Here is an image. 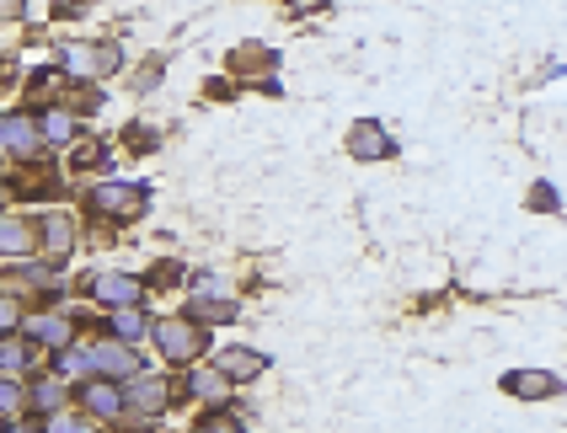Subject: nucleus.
Segmentation results:
<instances>
[{"mask_svg": "<svg viewBox=\"0 0 567 433\" xmlns=\"http://www.w3.org/2000/svg\"><path fill=\"white\" fill-rule=\"evenodd\" d=\"M75 242H81V231H75L70 214H44V220H38V247L49 251V257H70Z\"/></svg>", "mask_w": 567, "mask_h": 433, "instance_id": "dca6fc26", "label": "nucleus"}, {"mask_svg": "<svg viewBox=\"0 0 567 433\" xmlns=\"http://www.w3.org/2000/svg\"><path fill=\"white\" fill-rule=\"evenodd\" d=\"M183 396H193V401H198V412H220V407H231L236 385L214 370V364H193V370L183 374Z\"/></svg>", "mask_w": 567, "mask_h": 433, "instance_id": "423d86ee", "label": "nucleus"}, {"mask_svg": "<svg viewBox=\"0 0 567 433\" xmlns=\"http://www.w3.org/2000/svg\"><path fill=\"white\" fill-rule=\"evenodd\" d=\"M348 150H354L359 161H391V156H396V139L385 134V124L359 119V124L348 128Z\"/></svg>", "mask_w": 567, "mask_h": 433, "instance_id": "4468645a", "label": "nucleus"}, {"mask_svg": "<svg viewBox=\"0 0 567 433\" xmlns=\"http://www.w3.org/2000/svg\"><path fill=\"white\" fill-rule=\"evenodd\" d=\"M124 401H128V412L161 418V412L172 407V380H161V374H134L124 385Z\"/></svg>", "mask_w": 567, "mask_h": 433, "instance_id": "6e6552de", "label": "nucleus"}, {"mask_svg": "<svg viewBox=\"0 0 567 433\" xmlns=\"http://www.w3.org/2000/svg\"><path fill=\"white\" fill-rule=\"evenodd\" d=\"M91 300L102 310H124V306H145V279L139 273H124V268H102L91 273Z\"/></svg>", "mask_w": 567, "mask_h": 433, "instance_id": "20e7f679", "label": "nucleus"}, {"mask_svg": "<svg viewBox=\"0 0 567 433\" xmlns=\"http://www.w3.org/2000/svg\"><path fill=\"white\" fill-rule=\"evenodd\" d=\"M214 370L225 374L231 385H236V380L247 385V380H262V374H268V354H262V348H247V343H231V348L214 354Z\"/></svg>", "mask_w": 567, "mask_h": 433, "instance_id": "9d476101", "label": "nucleus"}, {"mask_svg": "<svg viewBox=\"0 0 567 433\" xmlns=\"http://www.w3.org/2000/svg\"><path fill=\"white\" fill-rule=\"evenodd\" d=\"M44 433H102L97 418H86V412H54V418H44Z\"/></svg>", "mask_w": 567, "mask_h": 433, "instance_id": "412c9836", "label": "nucleus"}, {"mask_svg": "<svg viewBox=\"0 0 567 433\" xmlns=\"http://www.w3.org/2000/svg\"><path fill=\"white\" fill-rule=\"evenodd\" d=\"M27 16V0H0V22H22Z\"/></svg>", "mask_w": 567, "mask_h": 433, "instance_id": "7c9ffc66", "label": "nucleus"}, {"mask_svg": "<svg viewBox=\"0 0 567 433\" xmlns=\"http://www.w3.org/2000/svg\"><path fill=\"white\" fill-rule=\"evenodd\" d=\"M5 150L16 161H44V134H38V119L33 113H5Z\"/></svg>", "mask_w": 567, "mask_h": 433, "instance_id": "f8f14e48", "label": "nucleus"}, {"mask_svg": "<svg viewBox=\"0 0 567 433\" xmlns=\"http://www.w3.org/2000/svg\"><path fill=\"white\" fill-rule=\"evenodd\" d=\"M188 295L193 300H225V279L220 273H188Z\"/></svg>", "mask_w": 567, "mask_h": 433, "instance_id": "b1692460", "label": "nucleus"}, {"mask_svg": "<svg viewBox=\"0 0 567 433\" xmlns=\"http://www.w3.org/2000/svg\"><path fill=\"white\" fill-rule=\"evenodd\" d=\"M27 251H38V220L0 214V257H27Z\"/></svg>", "mask_w": 567, "mask_h": 433, "instance_id": "2eb2a0df", "label": "nucleus"}, {"mask_svg": "<svg viewBox=\"0 0 567 433\" xmlns=\"http://www.w3.org/2000/svg\"><path fill=\"white\" fill-rule=\"evenodd\" d=\"M0 150H5V113H0Z\"/></svg>", "mask_w": 567, "mask_h": 433, "instance_id": "f704fd0d", "label": "nucleus"}, {"mask_svg": "<svg viewBox=\"0 0 567 433\" xmlns=\"http://www.w3.org/2000/svg\"><path fill=\"white\" fill-rule=\"evenodd\" d=\"M81 407H86V418H97V423H119L128 412L124 385H113V380H86V385H81Z\"/></svg>", "mask_w": 567, "mask_h": 433, "instance_id": "1a4fd4ad", "label": "nucleus"}, {"mask_svg": "<svg viewBox=\"0 0 567 433\" xmlns=\"http://www.w3.org/2000/svg\"><path fill=\"white\" fill-rule=\"evenodd\" d=\"M91 209H97L102 220H113V225H134V220H145V209H150V187L124 183V177H102V183H91Z\"/></svg>", "mask_w": 567, "mask_h": 433, "instance_id": "f03ea898", "label": "nucleus"}, {"mask_svg": "<svg viewBox=\"0 0 567 433\" xmlns=\"http://www.w3.org/2000/svg\"><path fill=\"white\" fill-rule=\"evenodd\" d=\"M108 337L113 343H139V337H150V316H145V306H124V310H108Z\"/></svg>", "mask_w": 567, "mask_h": 433, "instance_id": "aec40b11", "label": "nucleus"}, {"mask_svg": "<svg viewBox=\"0 0 567 433\" xmlns=\"http://www.w3.org/2000/svg\"><path fill=\"white\" fill-rule=\"evenodd\" d=\"M150 343L167 364L193 370L198 354H209V326H198L193 316H161V321H150Z\"/></svg>", "mask_w": 567, "mask_h": 433, "instance_id": "f257e3e1", "label": "nucleus"}, {"mask_svg": "<svg viewBox=\"0 0 567 433\" xmlns=\"http://www.w3.org/2000/svg\"><path fill=\"white\" fill-rule=\"evenodd\" d=\"M193 433H247V423H242L231 407H220V412H198Z\"/></svg>", "mask_w": 567, "mask_h": 433, "instance_id": "5701e85b", "label": "nucleus"}, {"mask_svg": "<svg viewBox=\"0 0 567 433\" xmlns=\"http://www.w3.org/2000/svg\"><path fill=\"white\" fill-rule=\"evenodd\" d=\"M289 5H295V16H311V11H321L326 0H289Z\"/></svg>", "mask_w": 567, "mask_h": 433, "instance_id": "473e14b6", "label": "nucleus"}, {"mask_svg": "<svg viewBox=\"0 0 567 433\" xmlns=\"http://www.w3.org/2000/svg\"><path fill=\"white\" fill-rule=\"evenodd\" d=\"M54 380H64V385H86V380H97V370H91V348L86 343H70V348H60L54 354Z\"/></svg>", "mask_w": 567, "mask_h": 433, "instance_id": "a211bd4d", "label": "nucleus"}, {"mask_svg": "<svg viewBox=\"0 0 567 433\" xmlns=\"http://www.w3.org/2000/svg\"><path fill=\"white\" fill-rule=\"evenodd\" d=\"M38 134H44V145H49V150H75V145H81V119H75L70 108L54 102V108H44V113H38Z\"/></svg>", "mask_w": 567, "mask_h": 433, "instance_id": "ddd939ff", "label": "nucleus"}, {"mask_svg": "<svg viewBox=\"0 0 567 433\" xmlns=\"http://www.w3.org/2000/svg\"><path fill=\"white\" fill-rule=\"evenodd\" d=\"M22 407H27V391H22V380L0 374V418H16Z\"/></svg>", "mask_w": 567, "mask_h": 433, "instance_id": "393cba45", "label": "nucleus"}, {"mask_svg": "<svg viewBox=\"0 0 567 433\" xmlns=\"http://www.w3.org/2000/svg\"><path fill=\"white\" fill-rule=\"evenodd\" d=\"M128 139H134V150H150V145H156V139H150V128H145V124H134V128H128Z\"/></svg>", "mask_w": 567, "mask_h": 433, "instance_id": "2f4dec72", "label": "nucleus"}, {"mask_svg": "<svg viewBox=\"0 0 567 433\" xmlns=\"http://www.w3.org/2000/svg\"><path fill=\"white\" fill-rule=\"evenodd\" d=\"M86 348H91V370H97V380L128 385L134 374H145V359H139L128 343H113V337H102V343H86Z\"/></svg>", "mask_w": 567, "mask_h": 433, "instance_id": "39448f33", "label": "nucleus"}, {"mask_svg": "<svg viewBox=\"0 0 567 433\" xmlns=\"http://www.w3.org/2000/svg\"><path fill=\"white\" fill-rule=\"evenodd\" d=\"M273 64H279V54H273L268 44H242V49L231 54V75H236L242 86H252V81H262Z\"/></svg>", "mask_w": 567, "mask_h": 433, "instance_id": "f3484780", "label": "nucleus"}, {"mask_svg": "<svg viewBox=\"0 0 567 433\" xmlns=\"http://www.w3.org/2000/svg\"><path fill=\"white\" fill-rule=\"evenodd\" d=\"M22 300L11 295V289H0V337H11V332H22Z\"/></svg>", "mask_w": 567, "mask_h": 433, "instance_id": "a878e982", "label": "nucleus"}, {"mask_svg": "<svg viewBox=\"0 0 567 433\" xmlns=\"http://www.w3.org/2000/svg\"><path fill=\"white\" fill-rule=\"evenodd\" d=\"M5 198H11V193H5V177H0V214H5Z\"/></svg>", "mask_w": 567, "mask_h": 433, "instance_id": "72a5a7b5", "label": "nucleus"}, {"mask_svg": "<svg viewBox=\"0 0 567 433\" xmlns=\"http://www.w3.org/2000/svg\"><path fill=\"white\" fill-rule=\"evenodd\" d=\"M22 326H27V343H38V348H54V354L75 343V321H70L64 310H38V316H27Z\"/></svg>", "mask_w": 567, "mask_h": 433, "instance_id": "9b49d317", "label": "nucleus"}, {"mask_svg": "<svg viewBox=\"0 0 567 433\" xmlns=\"http://www.w3.org/2000/svg\"><path fill=\"white\" fill-rule=\"evenodd\" d=\"M525 203H530L535 214H563V198H557V187H552V183H535Z\"/></svg>", "mask_w": 567, "mask_h": 433, "instance_id": "bb28decb", "label": "nucleus"}, {"mask_svg": "<svg viewBox=\"0 0 567 433\" xmlns=\"http://www.w3.org/2000/svg\"><path fill=\"white\" fill-rule=\"evenodd\" d=\"M33 364V354L27 348H16V343H0V374H11V380H22V370Z\"/></svg>", "mask_w": 567, "mask_h": 433, "instance_id": "cd10ccee", "label": "nucleus"}, {"mask_svg": "<svg viewBox=\"0 0 567 433\" xmlns=\"http://www.w3.org/2000/svg\"><path fill=\"white\" fill-rule=\"evenodd\" d=\"M498 391L514 396V401H557L567 385L557 380V374H546V370H508L504 380H498Z\"/></svg>", "mask_w": 567, "mask_h": 433, "instance_id": "0eeeda50", "label": "nucleus"}, {"mask_svg": "<svg viewBox=\"0 0 567 433\" xmlns=\"http://www.w3.org/2000/svg\"><path fill=\"white\" fill-rule=\"evenodd\" d=\"M108 161V145H81L75 150V166H102Z\"/></svg>", "mask_w": 567, "mask_h": 433, "instance_id": "c756f323", "label": "nucleus"}, {"mask_svg": "<svg viewBox=\"0 0 567 433\" xmlns=\"http://www.w3.org/2000/svg\"><path fill=\"white\" fill-rule=\"evenodd\" d=\"M54 64L70 81H102V75H113L124 64V49L119 44H64Z\"/></svg>", "mask_w": 567, "mask_h": 433, "instance_id": "7ed1b4c3", "label": "nucleus"}, {"mask_svg": "<svg viewBox=\"0 0 567 433\" xmlns=\"http://www.w3.org/2000/svg\"><path fill=\"white\" fill-rule=\"evenodd\" d=\"M64 396H70V385H64V380H54V374H38V380L27 385V412L54 418V412H64Z\"/></svg>", "mask_w": 567, "mask_h": 433, "instance_id": "6ab92c4d", "label": "nucleus"}, {"mask_svg": "<svg viewBox=\"0 0 567 433\" xmlns=\"http://www.w3.org/2000/svg\"><path fill=\"white\" fill-rule=\"evenodd\" d=\"M97 108H102V91H97V86H81V91H75V108H70V113L81 119V113H97Z\"/></svg>", "mask_w": 567, "mask_h": 433, "instance_id": "c85d7f7f", "label": "nucleus"}, {"mask_svg": "<svg viewBox=\"0 0 567 433\" xmlns=\"http://www.w3.org/2000/svg\"><path fill=\"white\" fill-rule=\"evenodd\" d=\"M193 321L198 326H225V321H236V300H193Z\"/></svg>", "mask_w": 567, "mask_h": 433, "instance_id": "4be33fe9", "label": "nucleus"}]
</instances>
